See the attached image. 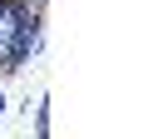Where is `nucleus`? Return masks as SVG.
<instances>
[{"instance_id": "1", "label": "nucleus", "mask_w": 148, "mask_h": 139, "mask_svg": "<svg viewBox=\"0 0 148 139\" xmlns=\"http://www.w3.org/2000/svg\"><path fill=\"white\" fill-rule=\"evenodd\" d=\"M25 5H0V75H15L25 65Z\"/></svg>"}, {"instance_id": "2", "label": "nucleus", "mask_w": 148, "mask_h": 139, "mask_svg": "<svg viewBox=\"0 0 148 139\" xmlns=\"http://www.w3.org/2000/svg\"><path fill=\"white\" fill-rule=\"evenodd\" d=\"M20 5H25V10H40V15H45V0H20Z\"/></svg>"}, {"instance_id": "3", "label": "nucleus", "mask_w": 148, "mask_h": 139, "mask_svg": "<svg viewBox=\"0 0 148 139\" xmlns=\"http://www.w3.org/2000/svg\"><path fill=\"white\" fill-rule=\"evenodd\" d=\"M0 5H20V0H0Z\"/></svg>"}, {"instance_id": "4", "label": "nucleus", "mask_w": 148, "mask_h": 139, "mask_svg": "<svg viewBox=\"0 0 148 139\" xmlns=\"http://www.w3.org/2000/svg\"><path fill=\"white\" fill-rule=\"evenodd\" d=\"M0 114H5V95H0Z\"/></svg>"}, {"instance_id": "5", "label": "nucleus", "mask_w": 148, "mask_h": 139, "mask_svg": "<svg viewBox=\"0 0 148 139\" xmlns=\"http://www.w3.org/2000/svg\"><path fill=\"white\" fill-rule=\"evenodd\" d=\"M35 139H40V134H35ZM45 139H49V134H45Z\"/></svg>"}]
</instances>
